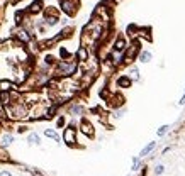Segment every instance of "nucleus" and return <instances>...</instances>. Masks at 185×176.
Returning a JSON list of instances; mask_svg holds the SVG:
<instances>
[{"label": "nucleus", "instance_id": "4468645a", "mask_svg": "<svg viewBox=\"0 0 185 176\" xmlns=\"http://www.w3.org/2000/svg\"><path fill=\"white\" fill-rule=\"evenodd\" d=\"M0 88H2L4 91H7V90L12 88V83H10V82H2V83H0Z\"/></svg>", "mask_w": 185, "mask_h": 176}, {"label": "nucleus", "instance_id": "20e7f679", "mask_svg": "<svg viewBox=\"0 0 185 176\" xmlns=\"http://www.w3.org/2000/svg\"><path fill=\"white\" fill-rule=\"evenodd\" d=\"M61 5H63V10H65L66 14H73V12H75L73 4H71L70 0H63V2H61Z\"/></svg>", "mask_w": 185, "mask_h": 176}, {"label": "nucleus", "instance_id": "f257e3e1", "mask_svg": "<svg viewBox=\"0 0 185 176\" xmlns=\"http://www.w3.org/2000/svg\"><path fill=\"white\" fill-rule=\"evenodd\" d=\"M58 69H60L63 75H70V73H73L75 71V65L73 63H60Z\"/></svg>", "mask_w": 185, "mask_h": 176}, {"label": "nucleus", "instance_id": "4be33fe9", "mask_svg": "<svg viewBox=\"0 0 185 176\" xmlns=\"http://www.w3.org/2000/svg\"><path fill=\"white\" fill-rule=\"evenodd\" d=\"M0 176H12V174H10L9 171H2V173H0Z\"/></svg>", "mask_w": 185, "mask_h": 176}, {"label": "nucleus", "instance_id": "2eb2a0df", "mask_svg": "<svg viewBox=\"0 0 185 176\" xmlns=\"http://www.w3.org/2000/svg\"><path fill=\"white\" fill-rule=\"evenodd\" d=\"M29 142H31V144H39V136H38V134H31V136H29Z\"/></svg>", "mask_w": 185, "mask_h": 176}, {"label": "nucleus", "instance_id": "f8f14e48", "mask_svg": "<svg viewBox=\"0 0 185 176\" xmlns=\"http://www.w3.org/2000/svg\"><path fill=\"white\" fill-rule=\"evenodd\" d=\"M168 129H170L168 125H161V127L158 129V132H156V136H160V137H161V136H165V134L168 132Z\"/></svg>", "mask_w": 185, "mask_h": 176}, {"label": "nucleus", "instance_id": "5701e85b", "mask_svg": "<svg viewBox=\"0 0 185 176\" xmlns=\"http://www.w3.org/2000/svg\"><path fill=\"white\" fill-rule=\"evenodd\" d=\"M180 103H182V105H183V103H185V95H183V97H182V100H180Z\"/></svg>", "mask_w": 185, "mask_h": 176}, {"label": "nucleus", "instance_id": "423d86ee", "mask_svg": "<svg viewBox=\"0 0 185 176\" xmlns=\"http://www.w3.org/2000/svg\"><path fill=\"white\" fill-rule=\"evenodd\" d=\"M155 147H156V142H150V144H148V146H146V147H144V149L141 151V154H139V156H141V158H143V156L150 154V152H151V151H153V149H155Z\"/></svg>", "mask_w": 185, "mask_h": 176}, {"label": "nucleus", "instance_id": "1a4fd4ad", "mask_svg": "<svg viewBox=\"0 0 185 176\" xmlns=\"http://www.w3.org/2000/svg\"><path fill=\"white\" fill-rule=\"evenodd\" d=\"M139 59H141V63H148V61L151 59V53H148V51H143L141 54H139Z\"/></svg>", "mask_w": 185, "mask_h": 176}, {"label": "nucleus", "instance_id": "dca6fc26", "mask_svg": "<svg viewBox=\"0 0 185 176\" xmlns=\"http://www.w3.org/2000/svg\"><path fill=\"white\" fill-rule=\"evenodd\" d=\"M82 130H83L85 134H92V127H90V124L83 122V124H82Z\"/></svg>", "mask_w": 185, "mask_h": 176}, {"label": "nucleus", "instance_id": "f3484780", "mask_svg": "<svg viewBox=\"0 0 185 176\" xmlns=\"http://www.w3.org/2000/svg\"><path fill=\"white\" fill-rule=\"evenodd\" d=\"M131 78H133V80H138V78H139L138 68H133V69H131Z\"/></svg>", "mask_w": 185, "mask_h": 176}, {"label": "nucleus", "instance_id": "7ed1b4c3", "mask_svg": "<svg viewBox=\"0 0 185 176\" xmlns=\"http://www.w3.org/2000/svg\"><path fill=\"white\" fill-rule=\"evenodd\" d=\"M117 85H119L121 88H127V86L131 85V78L129 76H121L119 80H117Z\"/></svg>", "mask_w": 185, "mask_h": 176}, {"label": "nucleus", "instance_id": "f03ea898", "mask_svg": "<svg viewBox=\"0 0 185 176\" xmlns=\"http://www.w3.org/2000/svg\"><path fill=\"white\" fill-rule=\"evenodd\" d=\"M65 141L68 142V144H73V142H75V129H73V127L66 129V132H65Z\"/></svg>", "mask_w": 185, "mask_h": 176}, {"label": "nucleus", "instance_id": "6e6552de", "mask_svg": "<svg viewBox=\"0 0 185 176\" xmlns=\"http://www.w3.org/2000/svg\"><path fill=\"white\" fill-rule=\"evenodd\" d=\"M44 136H46V137H51V139H55L56 142L60 141V137H58V134H56L55 130H51V129H46V130H44Z\"/></svg>", "mask_w": 185, "mask_h": 176}, {"label": "nucleus", "instance_id": "39448f33", "mask_svg": "<svg viewBox=\"0 0 185 176\" xmlns=\"http://www.w3.org/2000/svg\"><path fill=\"white\" fill-rule=\"evenodd\" d=\"M77 58L80 61H87V58H88V53H87V49L85 47H80L78 49V53H77Z\"/></svg>", "mask_w": 185, "mask_h": 176}, {"label": "nucleus", "instance_id": "9b49d317", "mask_svg": "<svg viewBox=\"0 0 185 176\" xmlns=\"http://www.w3.org/2000/svg\"><path fill=\"white\" fill-rule=\"evenodd\" d=\"M163 173H165V166L163 164H156L155 166V174L160 176V174H163Z\"/></svg>", "mask_w": 185, "mask_h": 176}, {"label": "nucleus", "instance_id": "aec40b11", "mask_svg": "<svg viewBox=\"0 0 185 176\" xmlns=\"http://www.w3.org/2000/svg\"><path fill=\"white\" fill-rule=\"evenodd\" d=\"M71 112H73V114H82V112H83V108H82V107H78V105H77V107H73V108H71Z\"/></svg>", "mask_w": 185, "mask_h": 176}, {"label": "nucleus", "instance_id": "0eeeda50", "mask_svg": "<svg viewBox=\"0 0 185 176\" xmlns=\"http://www.w3.org/2000/svg\"><path fill=\"white\" fill-rule=\"evenodd\" d=\"M41 5H43V2H41V0H36V2H32V5H31V12H32V14L39 12V10H41Z\"/></svg>", "mask_w": 185, "mask_h": 176}, {"label": "nucleus", "instance_id": "a211bd4d", "mask_svg": "<svg viewBox=\"0 0 185 176\" xmlns=\"http://www.w3.org/2000/svg\"><path fill=\"white\" fill-rule=\"evenodd\" d=\"M19 37H21L22 41H29V36H27L26 30H21V32H19Z\"/></svg>", "mask_w": 185, "mask_h": 176}, {"label": "nucleus", "instance_id": "412c9836", "mask_svg": "<svg viewBox=\"0 0 185 176\" xmlns=\"http://www.w3.org/2000/svg\"><path fill=\"white\" fill-rule=\"evenodd\" d=\"M46 63L48 65H53V63H55V58H53V56H46Z\"/></svg>", "mask_w": 185, "mask_h": 176}, {"label": "nucleus", "instance_id": "9d476101", "mask_svg": "<svg viewBox=\"0 0 185 176\" xmlns=\"http://www.w3.org/2000/svg\"><path fill=\"white\" fill-rule=\"evenodd\" d=\"M126 49V41L124 39H119L116 43V51H124Z\"/></svg>", "mask_w": 185, "mask_h": 176}, {"label": "nucleus", "instance_id": "ddd939ff", "mask_svg": "<svg viewBox=\"0 0 185 176\" xmlns=\"http://www.w3.org/2000/svg\"><path fill=\"white\" fill-rule=\"evenodd\" d=\"M10 142H12V136H9V134H7V136H4V137H2V146H9Z\"/></svg>", "mask_w": 185, "mask_h": 176}, {"label": "nucleus", "instance_id": "6ab92c4d", "mask_svg": "<svg viewBox=\"0 0 185 176\" xmlns=\"http://www.w3.org/2000/svg\"><path fill=\"white\" fill-rule=\"evenodd\" d=\"M60 54H61V58H68V56H70V53L66 51L65 47H61V49H60Z\"/></svg>", "mask_w": 185, "mask_h": 176}]
</instances>
